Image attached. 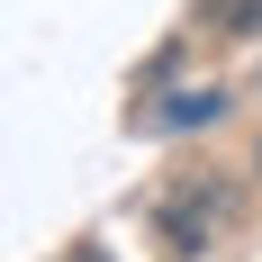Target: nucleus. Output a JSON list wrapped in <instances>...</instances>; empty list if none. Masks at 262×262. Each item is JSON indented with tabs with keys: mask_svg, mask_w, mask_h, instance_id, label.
Here are the masks:
<instances>
[{
	"mask_svg": "<svg viewBox=\"0 0 262 262\" xmlns=\"http://www.w3.org/2000/svg\"><path fill=\"white\" fill-rule=\"evenodd\" d=\"M217 27H226V36H262V0H226Z\"/></svg>",
	"mask_w": 262,
	"mask_h": 262,
	"instance_id": "7ed1b4c3",
	"label": "nucleus"
},
{
	"mask_svg": "<svg viewBox=\"0 0 262 262\" xmlns=\"http://www.w3.org/2000/svg\"><path fill=\"white\" fill-rule=\"evenodd\" d=\"M253 172H262V145H253Z\"/></svg>",
	"mask_w": 262,
	"mask_h": 262,
	"instance_id": "20e7f679",
	"label": "nucleus"
},
{
	"mask_svg": "<svg viewBox=\"0 0 262 262\" xmlns=\"http://www.w3.org/2000/svg\"><path fill=\"white\" fill-rule=\"evenodd\" d=\"M244 208V190L235 181H217V172H190L172 199H163V244L172 253H208V235H226Z\"/></svg>",
	"mask_w": 262,
	"mask_h": 262,
	"instance_id": "f257e3e1",
	"label": "nucleus"
},
{
	"mask_svg": "<svg viewBox=\"0 0 262 262\" xmlns=\"http://www.w3.org/2000/svg\"><path fill=\"white\" fill-rule=\"evenodd\" d=\"M217 108H226V91L208 81V91H181V100L163 108V118H172V127H199V118H217Z\"/></svg>",
	"mask_w": 262,
	"mask_h": 262,
	"instance_id": "f03ea898",
	"label": "nucleus"
}]
</instances>
